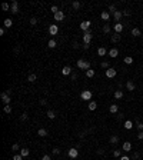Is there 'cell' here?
<instances>
[{"label":"cell","instance_id":"cell-57","mask_svg":"<svg viewBox=\"0 0 143 160\" xmlns=\"http://www.w3.org/2000/svg\"><path fill=\"white\" fill-rule=\"evenodd\" d=\"M89 47H90V44H83V49H84V50H87Z\"/></svg>","mask_w":143,"mask_h":160},{"label":"cell","instance_id":"cell-1","mask_svg":"<svg viewBox=\"0 0 143 160\" xmlns=\"http://www.w3.org/2000/svg\"><path fill=\"white\" fill-rule=\"evenodd\" d=\"M77 67L83 69V70H89L90 69V63H89L87 60H84V59H79L77 60Z\"/></svg>","mask_w":143,"mask_h":160},{"label":"cell","instance_id":"cell-48","mask_svg":"<svg viewBox=\"0 0 143 160\" xmlns=\"http://www.w3.org/2000/svg\"><path fill=\"white\" fill-rule=\"evenodd\" d=\"M120 154H122L120 150H115V152H113V156H115V157H120Z\"/></svg>","mask_w":143,"mask_h":160},{"label":"cell","instance_id":"cell-17","mask_svg":"<svg viewBox=\"0 0 143 160\" xmlns=\"http://www.w3.org/2000/svg\"><path fill=\"white\" fill-rule=\"evenodd\" d=\"M117 55H119V50L117 49H110L109 50V56L110 57H117Z\"/></svg>","mask_w":143,"mask_h":160},{"label":"cell","instance_id":"cell-6","mask_svg":"<svg viewBox=\"0 0 143 160\" xmlns=\"http://www.w3.org/2000/svg\"><path fill=\"white\" fill-rule=\"evenodd\" d=\"M90 24H92V22H90V20H84V22H82V23H80V29H82L83 31H87L89 29H90Z\"/></svg>","mask_w":143,"mask_h":160},{"label":"cell","instance_id":"cell-10","mask_svg":"<svg viewBox=\"0 0 143 160\" xmlns=\"http://www.w3.org/2000/svg\"><path fill=\"white\" fill-rule=\"evenodd\" d=\"M122 17H123V12H122V10H117V12H116V13L113 14V19L116 20V23H120Z\"/></svg>","mask_w":143,"mask_h":160},{"label":"cell","instance_id":"cell-30","mask_svg":"<svg viewBox=\"0 0 143 160\" xmlns=\"http://www.w3.org/2000/svg\"><path fill=\"white\" fill-rule=\"evenodd\" d=\"M47 117L49 119H56V113H55V110H47Z\"/></svg>","mask_w":143,"mask_h":160},{"label":"cell","instance_id":"cell-42","mask_svg":"<svg viewBox=\"0 0 143 160\" xmlns=\"http://www.w3.org/2000/svg\"><path fill=\"white\" fill-rule=\"evenodd\" d=\"M12 150H13V152H17V150H20V146L17 144V143H14V144L12 146Z\"/></svg>","mask_w":143,"mask_h":160},{"label":"cell","instance_id":"cell-47","mask_svg":"<svg viewBox=\"0 0 143 160\" xmlns=\"http://www.w3.org/2000/svg\"><path fill=\"white\" fill-rule=\"evenodd\" d=\"M60 152H62V150H60V149H57V147H55V149L52 150V153H53V154H60Z\"/></svg>","mask_w":143,"mask_h":160},{"label":"cell","instance_id":"cell-31","mask_svg":"<svg viewBox=\"0 0 143 160\" xmlns=\"http://www.w3.org/2000/svg\"><path fill=\"white\" fill-rule=\"evenodd\" d=\"M109 141H110V144H116V143H119V136H112Z\"/></svg>","mask_w":143,"mask_h":160},{"label":"cell","instance_id":"cell-20","mask_svg":"<svg viewBox=\"0 0 143 160\" xmlns=\"http://www.w3.org/2000/svg\"><path fill=\"white\" fill-rule=\"evenodd\" d=\"M109 112L112 113V114H115V113H117L119 112V107H117V104H112L110 107H109Z\"/></svg>","mask_w":143,"mask_h":160},{"label":"cell","instance_id":"cell-3","mask_svg":"<svg viewBox=\"0 0 143 160\" xmlns=\"http://www.w3.org/2000/svg\"><path fill=\"white\" fill-rule=\"evenodd\" d=\"M90 42H92V33H90V30L83 31V44H90Z\"/></svg>","mask_w":143,"mask_h":160},{"label":"cell","instance_id":"cell-25","mask_svg":"<svg viewBox=\"0 0 143 160\" xmlns=\"http://www.w3.org/2000/svg\"><path fill=\"white\" fill-rule=\"evenodd\" d=\"M93 76H95V70H93V69H89V70H86V77L92 79Z\"/></svg>","mask_w":143,"mask_h":160},{"label":"cell","instance_id":"cell-58","mask_svg":"<svg viewBox=\"0 0 143 160\" xmlns=\"http://www.w3.org/2000/svg\"><path fill=\"white\" fill-rule=\"evenodd\" d=\"M97 154H103V149H99L97 150Z\"/></svg>","mask_w":143,"mask_h":160},{"label":"cell","instance_id":"cell-49","mask_svg":"<svg viewBox=\"0 0 143 160\" xmlns=\"http://www.w3.org/2000/svg\"><path fill=\"white\" fill-rule=\"evenodd\" d=\"M133 159H135V160H139V159H140V153L135 152V153H133Z\"/></svg>","mask_w":143,"mask_h":160},{"label":"cell","instance_id":"cell-51","mask_svg":"<svg viewBox=\"0 0 143 160\" xmlns=\"http://www.w3.org/2000/svg\"><path fill=\"white\" fill-rule=\"evenodd\" d=\"M40 104H42V106H46V104H47V100H46V99H42V100H40Z\"/></svg>","mask_w":143,"mask_h":160},{"label":"cell","instance_id":"cell-16","mask_svg":"<svg viewBox=\"0 0 143 160\" xmlns=\"http://www.w3.org/2000/svg\"><path fill=\"white\" fill-rule=\"evenodd\" d=\"M106 53H109V51L106 50V47H99V49H97V55H99L100 57H103Z\"/></svg>","mask_w":143,"mask_h":160},{"label":"cell","instance_id":"cell-52","mask_svg":"<svg viewBox=\"0 0 143 160\" xmlns=\"http://www.w3.org/2000/svg\"><path fill=\"white\" fill-rule=\"evenodd\" d=\"M137 139H139V140H143V132H139V134H137Z\"/></svg>","mask_w":143,"mask_h":160},{"label":"cell","instance_id":"cell-7","mask_svg":"<svg viewBox=\"0 0 143 160\" xmlns=\"http://www.w3.org/2000/svg\"><path fill=\"white\" fill-rule=\"evenodd\" d=\"M67 154H69V157H70V159H76V157L79 156V150H77V149H75V147H73V149H69Z\"/></svg>","mask_w":143,"mask_h":160},{"label":"cell","instance_id":"cell-34","mask_svg":"<svg viewBox=\"0 0 143 160\" xmlns=\"http://www.w3.org/2000/svg\"><path fill=\"white\" fill-rule=\"evenodd\" d=\"M110 31H112V29H110V26H109V24H104V26H103V33H106V34H107V33H110Z\"/></svg>","mask_w":143,"mask_h":160},{"label":"cell","instance_id":"cell-2","mask_svg":"<svg viewBox=\"0 0 143 160\" xmlns=\"http://www.w3.org/2000/svg\"><path fill=\"white\" fill-rule=\"evenodd\" d=\"M92 92L90 90H83L82 93H80V99L82 100H84V101H92Z\"/></svg>","mask_w":143,"mask_h":160},{"label":"cell","instance_id":"cell-41","mask_svg":"<svg viewBox=\"0 0 143 160\" xmlns=\"http://www.w3.org/2000/svg\"><path fill=\"white\" fill-rule=\"evenodd\" d=\"M27 119H29V114H27V113H23V114L20 116V120H22V121H26Z\"/></svg>","mask_w":143,"mask_h":160},{"label":"cell","instance_id":"cell-44","mask_svg":"<svg viewBox=\"0 0 143 160\" xmlns=\"http://www.w3.org/2000/svg\"><path fill=\"white\" fill-rule=\"evenodd\" d=\"M30 24L36 26V24H37V19H36V17H32V19H30Z\"/></svg>","mask_w":143,"mask_h":160},{"label":"cell","instance_id":"cell-11","mask_svg":"<svg viewBox=\"0 0 143 160\" xmlns=\"http://www.w3.org/2000/svg\"><path fill=\"white\" fill-rule=\"evenodd\" d=\"M10 12H12L13 14H17V13H19V3H17V2H13V3H12V7H10Z\"/></svg>","mask_w":143,"mask_h":160},{"label":"cell","instance_id":"cell-40","mask_svg":"<svg viewBox=\"0 0 143 160\" xmlns=\"http://www.w3.org/2000/svg\"><path fill=\"white\" fill-rule=\"evenodd\" d=\"M4 113H7V114H10V113H12V107H10V104L4 106Z\"/></svg>","mask_w":143,"mask_h":160},{"label":"cell","instance_id":"cell-9","mask_svg":"<svg viewBox=\"0 0 143 160\" xmlns=\"http://www.w3.org/2000/svg\"><path fill=\"white\" fill-rule=\"evenodd\" d=\"M53 16H55V20H57V22H62V20L64 19V12L59 10L57 13H55V14H53Z\"/></svg>","mask_w":143,"mask_h":160},{"label":"cell","instance_id":"cell-15","mask_svg":"<svg viewBox=\"0 0 143 160\" xmlns=\"http://www.w3.org/2000/svg\"><path fill=\"white\" fill-rule=\"evenodd\" d=\"M122 149H123V152H130V150H132V144H130V141H124Z\"/></svg>","mask_w":143,"mask_h":160},{"label":"cell","instance_id":"cell-43","mask_svg":"<svg viewBox=\"0 0 143 160\" xmlns=\"http://www.w3.org/2000/svg\"><path fill=\"white\" fill-rule=\"evenodd\" d=\"M50 10L53 12V14H55V13H57V12H59V7H57V6H55V4H53V6L50 7Z\"/></svg>","mask_w":143,"mask_h":160},{"label":"cell","instance_id":"cell-24","mask_svg":"<svg viewBox=\"0 0 143 160\" xmlns=\"http://www.w3.org/2000/svg\"><path fill=\"white\" fill-rule=\"evenodd\" d=\"M37 134H39L40 137H46V136H47V130L42 127V129H39V130H37Z\"/></svg>","mask_w":143,"mask_h":160},{"label":"cell","instance_id":"cell-55","mask_svg":"<svg viewBox=\"0 0 143 160\" xmlns=\"http://www.w3.org/2000/svg\"><path fill=\"white\" fill-rule=\"evenodd\" d=\"M22 50V47H19V46H17V47H14V53H19Z\"/></svg>","mask_w":143,"mask_h":160},{"label":"cell","instance_id":"cell-39","mask_svg":"<svg viewBox=\"0 0 143 160\" xmlns=\"http://www.w3.org/2000/svg\"><path fill=\"white\" fill-rule=\"evenodd\" d=\"M72 6H73V9H76V10H77V9H80V6H82V4H80V2H73V3H72Z\"/></svg>","mask_w":143,"mask_h":160},{"label":"cell","instance_id":"cell-46","mask_svg":"<svg viewBox=\"0 0 143 160\" xmlns=\"http://www.w3.org/2000/svg\"><path fill=\"white\" fill-rule=\"evenodd\" d=\"M13 160H23V156L22 154H14L13 156Z\"/></svg>","mask_w":143,"mask_h":160},{"label":"cell","instance_id":"cell-56","mask_svg":"<svg viewBox=\"0 0 143 160\" xmlns=\"http://www.w3.org/2000/svg\"><path fill=\"white\" fill-rule=\"evenodd\" d=\"M4 33H6V30H4V29H0V36H3Z\"/></svg>","mask_w":143,"mask_h":160},{"label":"cell","instance_id":"cell-26","mask_svg":"<svg viewBox=\"0 0 143 160\" xmlns=\"http://www.w3.org/2000/svg\"><path fill=\"white\" fill-rule=\"evenodd\" d=\"M140 34H142V33H140V30H139L137 27H135V29H132V36H135V37H139V36H140Z\"/></svg>","mask_w":143,"mask_h":160},{"label":"cell","instance_id":"cell-21","mask_svg":"<svg viewBox=\"0 0 143 160\" xmlns=\"http://www.w3.org/2000/svg\"><path fill=\"white\" fill-rule=\"evenodd\" d=\"M96 107H97V103H96V101H93V100L89 101V110L93 112V110H96Z\"/></svg>","mask_w":143,"mask_h":160},{"label":"cell","instance_id":"cell-38","mask_svg":"<svg viewBox=\"0 0 143 160\" xmlns=\"http://www.w3.org/2000/svg\"><path fill=\"white\" fill-rule=\"evenodd\" d=\"M109 12H112V14H115V13L117 12L116 6H115V4H110V6H109Z\"/></svg>","mask_w":143,"mask_h":160},{"label":"cell","instance_id":"cell-23","mask_svg":"<svg viewBox=\"0 0 143 160\" xmlns=\"http://www.w3.org/2000/svg\"><path fill=\"white\" fill-rule=\"evenodd\" d=\"M3 23H4V27H6V29H10V27L13 26V20H12V19H6Z\"/></svg>","mask_w":143,"mask_h":160},{"label":"cell","instance_id":"cell-22","mask_svg":"<svg viewBox=\"0 0 143 160\" xmlns=\"http://www.w3.org/2000/svg\"><path fill=\"white\" fill-rule=\"evenodd\" d=\"M120 42V34L116 33V34H112V43H117Z\"/></svg>","mask_w":143,"mask_h":160},{"label":"cell","instance_id":"cell-14","mask_svg":"<svg viewBox=\"0 0 143 160\" xmlns=\"http://www.w3.org/2000/svg\"><path fill=\"white\" fill-rule=\"evenodd\" d=\"M100 17H102V20L107 22V20L110 19V13H109V12H102V13H100Z\"/></svg>","mask_w":143,"mask_h":160},{"label":"cell","instance_id":"cell-13","mask_svg":"<svg viewBox=\"0 0 143 160\" xmlns=\"http://www.w3.org/2000/svg\"><path fill=\"white\" fill-rule=\"evenodd\" d=\"M62 73H63L64 76H70V74H72V67H70V66H64V67L62 69Z\"/></svg>","mask_w":143,"mask_h":160},{"label":"cell","instance_id":"cell-8","mask_svg":"<svg viewBox=\"0 0 143 160\" xmlns=\"http://www.w3.org/2000/svg\"><path fill=\"white\" fill-rule=\"evenodd\" d=\"M57 33H59V27H57L56 24H52V26L49 27V34H52V36H56Z\"/></svg>","mask_w":143,"mask_h":160},{"label":"cell","instance_id":"cell-50","mask_svg":"<svg viewBox=\"0 0 143 160\" xmlns=\"http://www.w3.org/2000/svg\"><path fill=\"white\" fill-rule=\"evenodd\" d=\"M70 79H72V80H76V79H77V74H76V73H72V74H70Z\"/></svg>","mask_w":143,"mask_h":160},{"label":"cell","instance_id":"cell-5","mask_svg":"<svg viewBox=\"0 0 143 160\" xmlns=\"http://www.w3.org/2000/svg\"><path fill=\"white\" fill-rule=\"evenodd\" d=\"M0 97H2V100H3V103H4V106H7V104H10V94H7L6 92H3L2 94H0Z\"/></svg>","mask_w":143,"mask_h":160},{"label":"cell","instance_id":"cell-27","mask_svg":"<svg viewBox=\"0 0 143 160\" xmlns=\"http://www.w3.org/2000/svg\"><path fill=\"white\" fill-rule=\"evenodd\" d=\"M36 79H37V76H36L34 73H30V74L27 76V80H29L30 83H33V82H36Z\"/></svg>","mask_w":143,"mask_h":160},{"label":"cell","instance_id":"cell-4","mask_svg":"<svg viewBox=\"0 0 143 160\" xmlns=\"http://www.w3.org/2000/svg\"><path fill=\"white\" fill-rule=\"evenodd\" d=\"M106 77H107V79H113V77H116V69H113V67L107 69V70H106Z\"/></svg>","mask_w":143,"mask_h":160},{"label":"cell","instance_id":"cell-54","mask_svg":"<svg viewBox=\"0 0 143 160\" xmlns=\"http://www.w3.org/2000/svg\"><path fill=\"white\" fill-rule=\"evenodd\" d=\"M42 160H50V156H47V154H44V156L42 157Z\"/></svg>","mask_w":143,"mask_h":160},{"label":"cell","instance_id":"cell-28","mask_svg":"<svg viewBox=\"0 0 143 160\" xmlns=\"http://www.w3.org/2000/svg\"><path fill=\"white\" fill-rule=\"evenodd\" d=\"M47 46H49L50 49H55V47L57 46V43H56V40H55V39H52V40H49V43H47Z\"/></svg>","mask_w":143,"mask_h":160},{"label":"cell","instance_id":"cell-32","mask_svg":"<svg viewBox=\"0 0 143 160\" xmlns=\"http://www.w3.org/2000/svg\"><path fill=\"white\" fill-rule=\"evenodd\" d=\"M29 149H26V147H23V149H20V154L23 156V157H26V156H29Z\"/></svg>","mask_w":143,"mask_h":160},{"label":"cell","instance_id":"cell-53","mask_svg":"<svg viewBox=\"0 0 143 160\" xmlns=\"http://www.w3.org/2000/svg\"><path fill=\"white\" fill-rule=\"evenodd\" d=\"M120 160H130L129 156H120Z\"/></svg>","mask_w":143,"mask_h":160},{"label":"cell","instance_id":"cell-19","mask_svg":"<svg viewBox=\"0 0 143 160\" xmlns=\"http://www.w3.org/2000/svg\"><path fill=\"white\" fill-rule=\"evenodd\" d=\"M133 127V121L132 120H126V121H124V129H126V130H130Z\"/></svg>","mask_w":143,"mask_h":160},{"label":"cell","instance_id":"cell-36","mask_svg":"<svg viewBox=\"0 0 143 160\" xmlns=\"http://www.w3.org/2000/svg\"><path fill=\"white\" fill-rule=\"evenodd\" d=\"M123 60H124V63H126V64H132V63H133V57H130V56L124 57Z\"/></svg>","mask_w":143,"mask_h":160},{"label":"cell","instance_id":"cell-35","mask_svg":"<svg viewBox=\"0 0 143 160\" xmlns=\"http://www.w3.org/2000/svg\"><path fill=\"white\" fill-rule=\"evenodd\" d=\"M10 7H12V4H9V3H3L2 4V10H4V12L10 10Z\"/></svg>","mask_w":143,"mask_h":160},{"label":"cell","instance_id":"cell-12","mask_svg":"<svg viewBox=\"0 0 143 160\" xmlns=\"http://www.w3.org/2000/svg\"><path fill=\"white\" fill-rule=\"evenodd\" d=\"M126 89L129 92H135V89H136V84L133 83V80H127V83H126Z\"/></svg>","mask_w":143,"mask_h":160},{"label":"cell","instance_id":"cell-37","mask_svg":"<svg viewBox=\"0 0 143 160\" xmlns=\"http://www.w3.org/2000/svg\"><path fill=\"white\" fill-rule=\"evenodd\" d=\"M136 127L139 132H143V123L142 121H136Z\"/></svg>","mask_w":143,"mask_h":160},{"label":"cell","instance_id":"cell-45","mask_svg":"<svg viewBox=\"0 0 143 160\" xmlns=\"http://www.w3.org/2000/svg\"><path fill=\"white\" fill-rule=\"evenodd\" d=\"M122 12H123V16H126V17L130 16V10H129V9H124V10H122Z\"/></svg>","mask_w":143,"mask_h":160},{"label":"cell","instance_id":"cell-33","mask_svg":"<svg viewBox=\"0 0 143 160\" xmlns=\"http://www.w3.org/2000/svg\"><path fill=\"white\" fill-rule=\"evenodd\" d=\"M100 67L107 70V69H110V64H109V62H102V63H100Z\"/></svg>","mask_w":143,"mask_h":160},{"label":"cell","instance_id":"cell-18","mask_svg":"<svg viewBox=\"0 0 143 160\" xmlns=\"http://www.w3.org/2000/svg\"><path fill=\"white\" fill-rule=\"evenodd\" d=\"M115 31L116 33H122L123 31V24L122 23H116L115 24Z\"/></svg>","mask_w":143,"mask_h":160},{"label":"cell","instance_id":"cell-29","mask_svg":"<svg viewBox=\"0 0 143 160\" xmlns=\"http://www.w3.org/2000/svg\"><path fill=\"white\" fill-rule=\"evenodd\" d=\"M122 97H123V90L119 89V90L115 92V99H122Z\"/></svg>","mask_w":143,"mask_h":160}]
</instances>
